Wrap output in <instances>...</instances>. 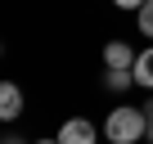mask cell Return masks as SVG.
<instances>
[{
	"mask_svg": "<svg viewBox=\"0 0 153 144\" xmlns=\"http://www.w3.org/2000/svg\"><path fill=\"white\" fill-rule=\"evenodd\" d=\"M104 140L108 144H140L149 140V113L144 108H113L104 122Z\"/></svg>",
	"mask_w": 153,
	"mask_h": 144,
	"instance_id": "cell-1",
	"label": "cell"
},
{
	"mask_svg": "<svg viewBox=\"0 0 153 144\" xmlns=\"http://www.w3.org/2000/svg\"><path fill=\"white\" fill-rule=\"evenodd\" d=\"M59 144H99L95 122H86V117H68V122L59 126Z\"/></svg>",
	"mask_w": 153,
	"mask_h": 144,
	"instance_id": "cell-2",
	"label": "cell"
},
{
	"mask_svg": "<svg viewBox=\"0 0 153 144\" xmlns=\"http://www.w3.org/2000/svg\"><path fill=\"white\" fill-rule=\"evenodd\" d=\"M23 113V86L18 81H0V122H14Z\"/></svg>",
	"mask_w": 153,
	"mask_h": 144,
	"instance_id": "cell-3",
	"label": "cell"
},
{
	"mask_svg": "<svg viewBox=\"0 0 153 144\" xmlns=\"http://www.w3.org/2000/svg\"><path fill=\"white\" fill-rule=\"evenodd\" d=\"M135 54L140 50H131V41H108L104 45V68H135Z\"/></svg>",
	"mask_w": 153,
	"mask_h": 144,
	"instance_id": "cell-4",
	"label": "cell"
},
{
	"mask_svg": "<svg viewBox=\"0 0 153 144\" xmlns=\"http://www.w3.org/2000/svg\"><path fill=\"white\" fill-rule=\"evenodd\" d=\"M131 72H135V86H144V90H153V45L135 54V68H131Z\"/></svg>",
	"mask_w": 153,
	"mask_h": 144,
	"instance_id": "cell-5",
	"label": "cell"
},
{
	"mask_svg": "<svg viewBox=\"0 0 153 144\" xmlns=\"http://www.w3.org/2000/svg\"><path fill=\"white\" fill-rule=\"evenodd\" d=\"M131 81H135V72H131V68H108V90H126Z\"/></svg>",
	"mask_w": 153,
	"mask_h": 144,
	"instance_id": "cell-6",
	"label": "cell"
},
{
	"mask_svg": "<svg viewBox=\"0 0 153 144\" xmlns=\"http://www.w3.org/2000/svg\"><path fill=\"white\" fill-rule=\"evenodd\" d=\"M135 23H140V32L153 41V0H144V5L135 9Z\"/></svg>",
	"mask_w": 153,
	"mask_h": 144,
	"instance_id": "cell-7",
	"label": "cell"
},
{
	"mask_svg": "<svg viewBox=\"0 0 153 144\" xmlns=\"http://www.w3.org/2000/svg\"><path fill=\"white\" fill-rule=\"evenodd\" d=\"M113 5H117V9H140L144 0H113Z\"/></svg>",
	"mask_w": 153,
	"mask_h": 144,
	"instance_id": "cell-8",
	"label": "cell"
},
{
	"mask_svg": "<svg viewBox=\"0 0 153 144\" xmlns=\"http://www.w3.org/2000/svg\"><path fill=\"white\" fill-rule=\"evenodd\" d=\"M144 113H149V144H153V99L144 104Z\"/></svg>",
	"mask_w": 153,
	"mask_h": 144,
	"instance_id": "cell-9",
	"label": "cell"
},
{
	"mask_svg": "<svg viewBox=\"0 0 153 144\" xmlns=\"http://www.w3.org/2000/svg\"><path fill=\"white\" fill-rule=\"evenodd\" d=\"M36 144H59V140H36Z\"/></svg>",
	"mask_w": 153,
	"mask_h": 144,
	"instance_id": "cell-10",
	"label": "cell"
},
{
	"mask_svg": "<svg viewBox=\"0 0 153 144\" xmlns=\"http://www.w3.org/2000/svg\"><path fill=\"white\" fill-rule=\"evenodd\" d=\"M0 54H5V45H0Z\"/></svg>",
	"mask_w": 153,
	"mask_h": 144,
	"instance_id": "cell-11",
	"label": "cell"
}]
</instances>
